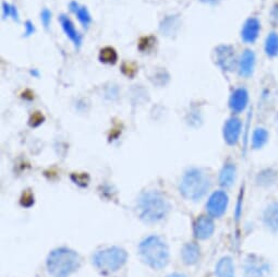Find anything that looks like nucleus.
<instances>
[{"instance_id": "obj_4", "label": "nucleus", "mask_w": 278, "mask_h": 277, "mask_svg": "<svg viewBox=\"0 0 278 277\" xmlns=\"http://www.w3.org/2000/svg\"><path fill=\"white\" fill-rule=\"evenodd\" d=\"M211 185L212 180L206 172L199 168H191L182 176L179 191L187 200L196 202L206 196Z\"/></svg>"}, {"instance_id": "obj_2", "label": "nucleus", "mask_w": 278, "mask_h": 277, "mask_svg": "<svg viewBox=\"0 0 278 277\" xmlns=\"http://www.w3.org/2000/svg\"><path fill=\"white\" fill-rule=\"evenodd\" d=\"M47 270L53 277H70L81 266L79 253L69 248H57L47 257Z\"/></svg>"}, {"instance_id": "obj_17", "label": "nucleus", "mask_w": 278, "mask_h": 277, "mask_svg": "<svg viewBox=\"0 0 278 277\" xmlns=\"http://www.w3.org/2000/svg\"><path fill=\"white\" fill-rule=\"evenodd\" d=\"M69 10L76 16V19L79 20L83 29L88 30L89 28V25L92 23V15L87 7L80 5L76 1H71L69 3Z\"/></svg>"}, {"instance_id": "obj_1", "label": "nucleus", "mask_w": 278, "mask_h": 277, "mask_svg": "<svg viewBox=\"0 0 278 277\" xmlns=\"http://www.w3.org/2000/svg\"><path fill=\"white\" fill-rule=\"evenodd\" d=\"M170 204L160 191L151 190L141 194L138 200V212L141 220L146 224H156L169 213Z\"/></svg>"}, {"instance_id": "obj_24", "label": "nucleus", "mask_w": 278, "mask_h": 277, "mask_svg": "<svg viewBox=\"0 0 278 277\" xmlns=\"http://www.w3.org/2000/svg\"><path fill=\"white\" fill-rule=\"evenodd\" d=\"M118 55L116 50L111 47H105L102 48L100 53V60L102 63L106 64H115L117 62Z\"/></svg>"}, {"instance_id": "obj_5", "label": "nucleus", "mask_w": 278, "mask_h": 277, "mask_svg": "<svg viewBox=\"0 0 278 277\" xmlns=\"http://www.w3.org/2000/svg\"><path fill=\"white\" fill-rule=\"evenodd\" d=\"M128 261V253L120 246L102 249L93 255V264L104 274L118 272Z\"/></svg>"}, {"instance_id": "obj_27", "label": "nucleus", "mask_w": 278, "mask_h": 277, "mask_svg": "<svg viewBox=\"0 0 278 277\" xmlns=\"http://www.w3.org/2000/svg\"><path fill=\"white\" fill-rule=\"evenodd\" d=\"M35 33V27H34V24L32 21H29L28 20L27 22L24 23V36L25 37H29V36H31L33 35V34Z\"/></svg>"}, {"instance_id": "obj_30", "label": "nucleus", "mask_w": 278, "mask_h": 277, "mask_svg": "<svg viewBox=\"0 0 278 277\" xmlns=\"http://www.w3.org/2000/svg\"><path fill=\"white\" fill-rule=\"evenodd\" d=\"M31 75L35 76V77H38V76H40V73H38V71H36V70H33V71H31Z\"/></svg>"}, {"instance_id": "obj_25", "label": "nucleus", "mask_w": 278, "mask_h": 277, "mask_svg": "<svg viewBox=\"0 0 278 277\" xmlns=\"http://www.w3.org/2000/svg\"><path fill=\"white\" fill-rule=\"evenodd\" d=\"M2 18L7 19V18H11L12 20L16 21L19 22V12L16 7L14 5H10L6 1L2 2Z\"/></svg>"}, {"instance_id": "obj_28", "label": "nucleus", "mask_w": 278, "mask_h": 277, "mask_svg": "<svg viewBox=\"0 0 278 277\" xmlns=\"http://www.w3.org/2000/svg\"><path fill=\"white\" fill-rule=\"evenodd\" d=\"M201 2L207 3V5H217L218 2H220L221 0H200Z\"/></svg>"}, {"instance_id": "obj_7", "label": "nucleus", "mask_w": 278, "mask_h": 277, "mask_svg": "<svg viewBox=\"0 0 278 277\" xmlns=\"http://www.w3.org/2000/svg\"><path fill=\"white\" fill-rule=\"evenodd\" d=\"M217 66L224 72H233L238 68V60L234 48L230 45H219L215 49Z\"/></svg>"}, {"instance_id": "obj_22", "label": "nucleus", "mask_w": 278, "mask_h": 277, "mask_svg": "<svg viewBox=\"0 0 278 277\" xmlns=\"http://www.w3.org/2000/svg\"><path fill=\"white\" fill-rule=\"evenodd\" d=\"M269 133L265 128H256L252 134V148L260 150L268 142Z\"/></svg>"}, {"instance_id": "obj_26", "label": "nucleus", "mask_w": 278, "mask_h": 277, "mask_svg": "<svg viewBox=\"0 0 278 277\" xmlns=\"http://www.w3.org/2000/svg\"><path fill=\"white\" fill-rule=\"evenodd\" d=\"M41 21L43 25H44L45 29H48L50 22H51V11L49 9H43L41 12Z\"/></svg>"}, {"instance_id": "obj_21", "label": "nucleus", "mask_w": 278, "mask_h": 277, "mask_svg": "<svg viewBox=\"0 0 278 277\" xmlns=\"http://www.w3.org/2000/svg\"><path fill=\"white\" fill-rule=\"evenodd\" d=\"M277 179V172L272 168H265L256 176V185L260 187H269L275 184Z\"/></svg>"}, {"instance_id": "obj_6", "label": "nucleus", "mask_w": 278, "mask_h": 277, "mask_svg": "<svg viewBox=\"0 0 278 277\" xmlns=\"http://www.w3.org/2000/svg\"><path fill=\"white\" fill-rule=\"evenodd\" d=\"M229 204V197L224 190H217L209 196L206 202V211L213 218H219L226 213Z\"/></svg>"}, {"instance_id": "obj_29", "label": "nucleus", "mask_w": 278, "mask_h": 277, "mask_svg": "<svg viewBox=\"0 0 278 277\" xmlns=\"http://www.w3.org/2000/svg\"><path fill=\"white\" fill-rule=\"evenodd\" d=\"M167 277H187V276L185 274H180V273H173V274H170Z\"/></svg>"}, {"instance_id": "obj_12", "label": "nucleus", "mask_w": 278, "mask_h": 277, "mask_svg": "<svg viewBox=\"0 0 278 277\" xmlns=\"http://www.w3.org/2000/svg\"><path fill=\"white\" fill-rule=\"evenodd\" d=\"M59 22H60V25L63 30V32L66 34V36L73 43L75 48L79 49L80 47L82 46L83 38L78 30L75 29V25L72 22L71 19L68 18L66 15H61L59 16Z\"/></svg>"}, {"instance_id": "obj_9", "label": "nucleus", "mask_w": 278, "mask_h": 277, "mask_svg": "<svg viewBox=\"0 0 278 277\" xmlns=\"http://www.w3.org/2000/svg\"><path fill=\"white\" fill-rule=\"evenodd\" d=\"M215 231V224L211 216L202 215L195 219L193 224L194 237L199 240H206Z\"/></svg>"}, {"instance_id": "obj_15", "label": "nucleus", "mask_w": 278, "mask_h": 277, "mask_svg": "<svg viewBox=\"0 0 278 277\" xmlns=\"http://www.w3.org/2000/svg\"><path fill=\"white\" fill-rule=\"evenodd\" d=\"M263 223L269 231L278 233V202H272L263 213Z\"/></svg>"}, {"instance_id": "obj_16", "label": "nucleus", "mask_w": 278, "mask_h": 277, "mask_svg": "<svg viewBox=\"0 0 278 277\" xmlns=\"http://www.w3.org/2000/svg\"><path fill=\"white\" fill-rule=\"evenodd\" d=\"M201 249L195 242H188L181 249V259L186 265H194L199 262Z\"/></svg>"}, {"instance_id": "obj_18", "label": "nucleus", "mask_w": 278, "mask_h": 277, "mask_svg": "<svg viewBox=\"0 0 278 277\" xmlns=\"http://www.w3.org/2000/svg\"><path fill=\"white\" fill-rule=\"evenodd\" d=\"M236 176V165L234 163H226L219 172V185L225 189L230 188L234 184Z\"/></svg>"}, {"instance_id": "obj_13", "label": "nucleus", "mask_w": 278, "mask_h": 277, "mask_svg": "<svg viewBox=\"0 0 278 277\" xmlns=\"http://www.w3.org/2000/svg\"><path fill=\"white\" fill-rule=\"evenodd\" d=\"M261 32V22L256 18L248 19L241 29V38L248 44H253Z\"/></svg>"}, {"instance_id": "obj_11", "label": "nucleus", "mask_w": 278, "mask_h": 277, "mask_svg": "<svg viewBox=\"0 0 278 277\" xmlns=\"http://www.w3.org/2000/svg\"><path fill=\"white\" fill-rule=\"evenodd\" d=\"M249 104V92L245 88H238L234 91L229 98V108L234 114H240Z\"/></svg>"}, {"instance_id": "obj_8", "label": "nucleus", "mask_w": 278, "mask_h": 277, "mask_svg": "<svg viewBox=\"0 0 278 277\" xmlns=\"http://www.w3.org/2000/svg\"><path fill=\"white\" fill-rule=\"evenodd\" d=\"M242 132V121L238 117H232L224 124L222 137L226 143L230 146L237 145Z\"/></svg>"}, {"instance_id": "obj_20", "label": "nucleus", "mask_w": 278, "mask_h": 277, "mask_svg": "<svg viewBox=\"0 0 278 277\" xmlns=\"http://www.w3.org/2000/svg\"><path fill=\"white\" fill-rule=\"evenodd\" d=\"M179 28H180V19L178 15H167L161 21L160 30L166 36H173L177 34Z\"/></svg>"}, {"instance_id": "obj_14", "label": "nucleus", "mask_w": 278, "mask_h": 277, "mask_svg": "<svg viewBox=\"0 0 278 277\" xmlns=\"http://www.w3.org/2000/svg\"><path fill=\"white\" fill-rule=\"evenodd\" d=\"M255 54L251 49H246L238 60L239 75L243 77H249L254 72Z\"/></svg>"}, {"instance_id": "obj_23", "label": "nucleus", "mask_w": 278, "mask_h": 277, "mask_svg": "<svg viewBox=\"0 0 278 277\" xmlns=\"http://www.w3.org/2000/svg\"><path fill=\"white\" fill-rule=\"evenodd\" d=\"M265 53L268 57H276L278 56V34L271 32L265 40Z\"/></svg>"}, {"instance_id": "obj_3", "label": "nucleus", "mask_w": 278, "mask_h": 277, "mask_svg": "<svg viewBox=\"0 0 278 277\" xmlns=\"http://www.w3.org/2000/svg\"><path fill=\"white\" fill-rule=\"evenodd\" d=\"M142 261L153 270H161L169 262V249L161 237L152 235L145 238L139 246Z\"/></svg>"}, {"instance_id": "obj_19", "label": "nucleus", "mask_w": 278, "mask_h": 277, "mask_svg": "<svg viewBox=\"0 0 278 277\" xmlns=\"http://www.w3.org/2000/svg\"><path fill=\"white\" fill-rule=\"evenodd\" d=\"M236 268H234V260L230 257L221 258L215 266V275L217 277H234Z\"/></svg>"}, {"instance_id": "obj_10", "label": "nucleus", "mask_w": 278, "mask_h": 277, "mask_svg": "<svg viewBox=\"0 0 278 277\" xmlns=\"http://www.w3.org/2000/svg\"><path fill=\"white\" fill-rule=\"evenodd\" d=\"M269 271L268 263L250 255L245 264V277H264Z\"/></svg>"}]
</instances>
